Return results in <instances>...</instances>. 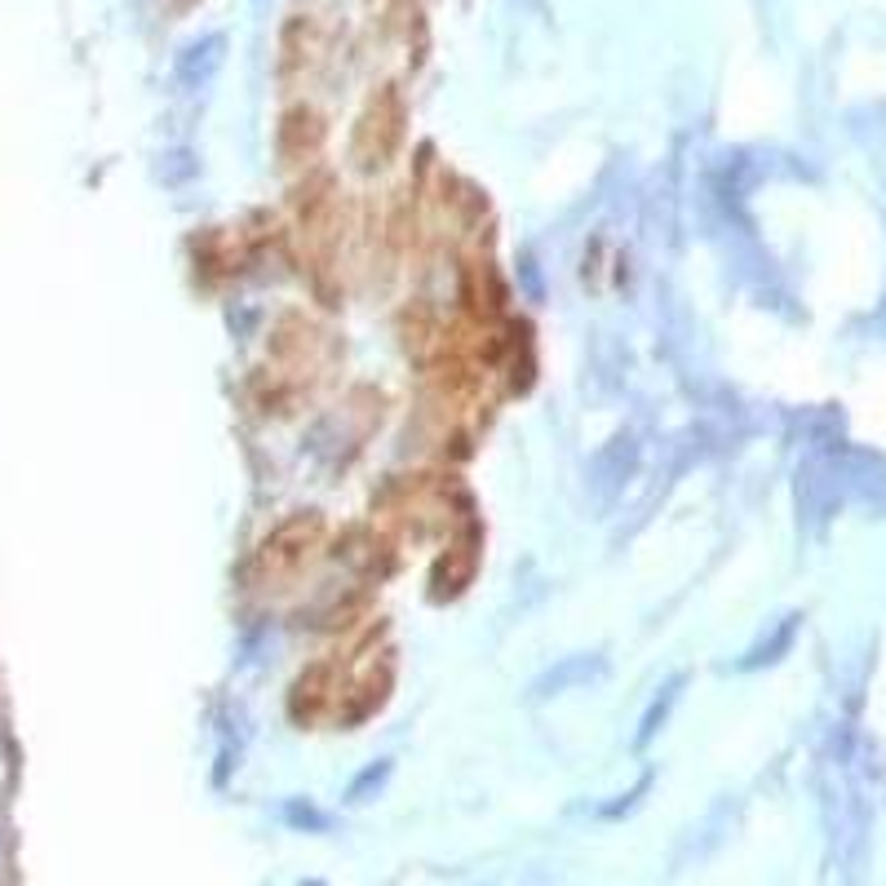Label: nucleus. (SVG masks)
I'll return each mask as SVG.
<instances>
[{
    "label": "nucleus",
    "mask_w": 886,
    "mask_h": 886,
    "mask_svg": "<svg viewBox=\"0 0 886 886\" xmlns=\"http://www.w3.org/2000/svg\"><path fill=\"white\" fill-rule=\"evenodd\" d=\"M342 701V665L338 661H324V665H311L298 683H293V696H289V714L298 723H315L324 714H333Z\"/></svg>",
    "instance_id": "6"
},
{
    "label": "nucleus",
    "mask_w": 886,
    "mask_h": 886,
    "mask_svg": "<svg viewBox=\"0 0 886 886\" xmlns=\"http://www.w3.org/2000/svg\"><path fill=\"white\" fill-rule=\"evenodd\" d=\"M293 235L302 249V262L311 266L315 284L333 275L338 244H342V204H338V182L333 173H311L298 195H293Z\"/></svg>",
    "instance_id": "1"
},
{
    "label": "nucleus",
    "mask_w": 886,
    "mask_h": 886,
    "mask_svg": "<svg viewBox=\"0 0 886 886\" xmlns=\"http://www.w3.org/2000/svg\"><path fill=\"white\" fill-rule=\"evenodd\" d=\"M324 541V518L315 510H298L289 514L253 554V581L262 590H289L315 558Z\"/></svg>",
    "instance_id": "2"
},
{
    "label": "nucleus",
    "mask_w": 886,
    "mask_h": 886,
    "mask_svg": "<svg viewBox=\"0 0 886 886\" xmlns=\"http://www.w3.org/2000/svg\"><path fill=\"white\" fill-rule=\"evenodd\" d=\"M391 665H373V669H364L355 683H342V701H338V718L342 723H360V718H369V714H377L382 705H386V692H391Z\"/></svg>",
    "instance_id": "7"
},
{
    "label": "nucleus",
    "mask_w": 886,
    "mask_h": 886,
    "mask_svg": "<svg viewBox=\"0 0 886 886\" xmlns=\"http://www.w3.org/2000/svg\"><path fill=\"white\" fill-rule=\"evenodd\" d=\"M324 58V36L311 18H293L289 31H284V75H298V71H311L315 62Z\"/></svg>",
    "instance_id": "8"
},
{
    "label": "nucleus",
    "mask_w": 886,
    "mask_h": 886,
    "mask_svg": "<svg viewBox=\"0 0 886 886\" xmlns=\"http://www.w3.org/2000/svg\"><path fill=\"white\" fill-rule=\"evenodd\" d=\"M479 545H483L479 523L465 518L461 532L443 545V554L435 558V567H431V598H440L443 603V598L465 594V585L474 581V567H479Z\"/></svg>",
    "instance_id": "4"
},
{
    "label": "nucleus",
    "mask_w": 886,
    "mask_h": 886,
    "mask_svg": "<svg viewBox=\"0 0 886 886\" xmlns=\"http://www.w3.org/2000/svg\"><path fill=\"white\" fill-rule=\"evenodd\" d=\"M404 124H409V107H404V93L395 84H382L369 107L360 111L355 120V138H351V155L364 164V169H382L400 142H404Z\"/></svg>",
    "instance_id": "3"
},
{
    "label": "nucleus",
    "mask_w": 886,
    "mask_h": 886,
    "mask_svg": "<svg viewBox=\"0 0 886 886\" xmlns=\"http://www.w3.org/2000/svg\"><path fill=\"white\" fill-rule=\"evenodd\" d=\"M329 138V120L311 107V102H298L280 115V129H275V147H280V160L284 164H311L320 155Z\"/></svg>",
    "instance_id": "5"
},
{
    "label": "nucleus",
    "mask_w": 886,
    "mask_h": 886,
    "mask_svg": "<svg viewBox=\"0 0 886 886\" xmlns=\"http://www.w3.org/2000/svg\"><path fill=\"white\" fill-rule=\"evenodd\" d=\"M222 49H226V40H222V36H209V40L191 44V49L182 53V62H178V75H182V84H204V80L218 71V62H222Z\"/></svg>",
    "instance_id": "9"
}]
</instances>
